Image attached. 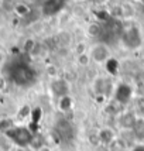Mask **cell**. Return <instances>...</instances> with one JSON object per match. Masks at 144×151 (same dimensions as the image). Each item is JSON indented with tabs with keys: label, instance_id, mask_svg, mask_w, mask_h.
I'll list each match as a JSON object with an SVG mask.
<instances>
[{
	"label": "cell",
	"instance_id": "6da1fadb",
	"mask_svg": "<svg viewBox=\"0 0 144 151\" xmlns=\"http://www.w3.org/2000/svg\"><path fill=\"white\" fill-rule=\"evenodd\" d=\"M6 136L9 140H12L16 145L19 147H27L34 141V136L31 130H28L24 126H16V127H10L9 130H6Z\"/></svg>",
	"mask_w": 144,
	"mask_h": 151
},
{
	"label": "cell",
	"instance_id": "7a4b0ae2",
	"mask_svg": "<svg viewBox=\"0 0 144 151\" xmlns=\"http://www.w3.org/2000/svg\"><path fill=\"white\" fill-rule=\"evenodd\" d=\"M89 58L96 64H106L112 58L110 48L105 42H96L89 48Z\"/></svg>",
	"mask_w": 144,
	"mask_h": 151
},
{
	"label": "cell",
	"instance_id": "3957f363",
	"mask_svg": "<svg viewBox=\"0 0 144 151\" xmlns=\"http://www.w3.org/2000/svg\"><path fill=\"white\" fill-rule=\"evenodd\" d=\"M13 81L20 86H28L34 81V73L28 66H17L13 71Z\"/></svg>",
	"mask_w": 144,
	"mask_h": 151
},
{
	"label": "cell",
	"instance_id": "277c9868",
	"mask_svg": "<svg viewBox=\"0 0 144 151\" xmlns=\"http://www.w3.org/2000/svg\"><path fill=\"white\" fill-rule=\"evenodd\" d=\"M57 133L59 134V137L64 138V140H71L72 134H73V130H72V126L68 123V122H59L58 126L55 127Z\"/></svg>",
	"mask_w": 144,
	"mask_h": 151
},
{
	"label": "cell",
	"instance_id": "5b68a950",
	"mask_svg": "<svg viewBox=\"0 0 144 151\" xmlns=\"http://www.w3.org/2000/svg\"><path fill=\"white\" fill-rule=\"evenodd\" d=\"M114 96H116V99H117L120 103H126V102L130 99V96H131V89L129 88V86H126V85L119 86L117 89H116Z\"/></svg>",
	"mask_w": 144,
	"mask_h": 151
},
{
	"label": "cell",
	"instance_id": "8992f818",
	"mask_svg": "<svg viewBox=\"0 0 144 151\" xmlns=\"http://www.w3.org/2000/svg\"><path fill=\"white\" fill-rule=\"evenodd\" d=\"M71 98L68 96V95H65V96H61V98H58V106L61 110H64V112H66V110H69L71 109Z\"/></svg>",
	"mask_w": 144,
	"mask_h": 151
},
{
	"label": "cell",
	"instance_id": "52a82bcc",
	"mask_svg": "<svg viewBox=\"0 0 144 151\" xmlns=\"http://www.w3.org/2000/svg\"><path fill=\"white\" fill-rule=\"evenodd\" d=\"M89 35H92V37H98V35H100L102 34V27L99 26V24H96V23H93V24H91L89 26Z\"/></svg>",
	"mask_w": 144,
	"mask_h": 151
},
{
	"label": "cell",
	"instance_id": "ba28073f",
	"mask_svg": "<svg viewBox=\"0 0 144 151\" xmlns=\"http://www.w3.org/2000/svg\"><path fill=\"white\" fill-rule=\"evenodd\" d=\"M100 140L105 141V143L112 141V140H113V133H112L109 129H103V130L100 132Z\"/></svg>",
	"mask_w": 144,
	"mask_h": 151
},
{
	"label": "cell",
	"instance_id": "9c48e42d",
	"mask_svg": "<svg viewBox=\"0 0 144 151\" xmlns=\"http://www.w3.org/2000/svg\"><path fill=\"white\" fill-rule=\"evenodd\" d=\"M133 151H144V145H137L133 148Z\"/></svg>",
	"mask_w": 144,
	"mask_h": 151
},
{
	"label": "cell",
	"instance_id": "30bf717a",
	"mask_svg": "<svg viewBox=\"0 0 144 151\" xmlns=\"http://www.w3.org/2000/svg\"><path fill=\"white\" fill-rule=\"evenodd\" d=\"M0 61H1V54H0Z\"/></svg>",
	"mask_w": 144,
	"mask_h": 151
}]
</instances>
